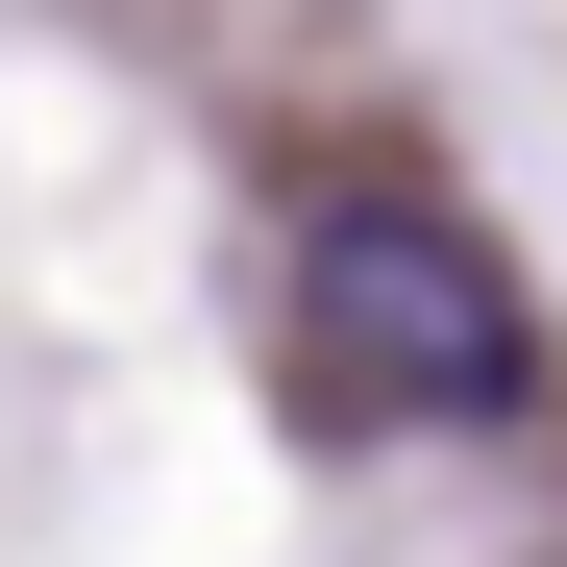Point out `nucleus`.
Instances as JSON below:
<instances>
[{
    "label": "nucleus",
    "instance_id": "f257e3e1",
    "mask_svg": "<svg viewBox=\"0 0 567 567\" xmlns=\"http://www.w3.org/2000/svg\"><path fill=\"white\" fill-rule=\"evenodd\" d=\"M518 271L444 198H321L297 223V395L321 420H518Z\"/></svg>",
    "mask_w": 567,
    "mask_h": 567
}]
</instances>
